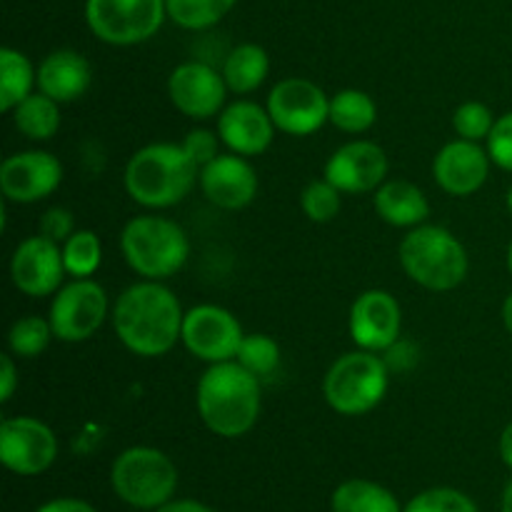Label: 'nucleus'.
<instances>
[{
    "label": "nucleus",
    "instance_id": "obj_1",
    "mask_svg": "<svg viewBox=\"0 0 512 512\" xmlns=\"http://www.w3.org/2000/svg\"><path fill=\"white\" fill-rule=\"evenodd\" d=\"M110 318L125 350L140 358H160L180 340L185 313L163 280H143L120 293Z\"/></svg>",
    "mask_w": 512,
    "mask_h": 512
},
{
    "label": "nucleus",
    "instance_id": "obj_2",
    "mask_svg": "<svg viewBox=\"0 0 512 512\" xmlns=\"http://www.w3.org/2000/svg\"><path fill=\"white\" fill-rule=\"evenodd\" d=\"M195 405L210 433L220 438H240L250 433L260 418V378L245 370L238 360L210 365L198 380Z\"/></svg>",
    "mask_w": 512,
    "mask_h": 512
},
{
    "label": "nucleus",
    "instance_id": "obj_3",
    "mask_svg": "<svg viewBox=\"0 0 512 512\" xmlns=\"http://www.w3.org/2000/svg\"><path fill=\"white\" fill-rule=\"evenodd\" d=\"M200 180V168L183 143H153L133 153L125 165L123 183L130 198L150 210L173 208L190 195Z\"/></svg>",
    "mask_w": 512,
    "mask_h": 512
},
{
    "label": "nucleus",
    "instance_id": "obj_4",
    "mask_svg": "<svg viewBox=\"0 0 512 512\" xmlns=\"http://www.w3.org/2000/svg\"><path fill=\"white\" fill-rule=\"evenodd\" d=\"M405 275L420 288L445 293L468 278V250L465 245L440 225H418L410 228L398 250Z\"/></svg>",
    "mask_w": 512,
    "mask_h": 512
},
{
    "label": "nucleus",
    "instance_id": "obj_5",
    "mask_svg": "<svg viewBox=\"0 0 512 512\" xmlns=\"http://www.w3.org/2000/svg\"><path fill=\"white\" fill-rule=\"evenodd\" d=\"M123 258L143 280H168L190 258L185 230L163 215H138L120 233Z\"/></svg>",
    "mask_w": 512,
    "mask_h": 512
},
{
    "label": "nucleus",
    "instance_id": "obj_6",
    "mask_svg": "<svg viewBox=\"0 0 512 512\" xmlns=\"http://www.w3.org/2000/svg\"><path fill=\"white\" fill-rule=\"evenodd\" d=\"M390 385V368L380 353L353 350L330 365L323 380V395L330 408L348 418L370 413L383 403Z\"/></svg>",
    "mask_w": 512,
    "mask_h": 512
},
{
    "label": "nucleus",
    "instance_id": "obj_7",
    "mask_svg": "<svg viewBox=\"0 0 512 512\" xmlns=\"http://www.w3.org/2000/svg\"><path fill=\"white\" fill-rule=\"evenodd\" d=\"M110 485L130 508L158 510L170 503L178 490V468L163 450L135 445L115 458Z\"/></svg>",
    "mask_w": 512,
    "mask_h": 512
},
{
    "label": "nucleus",
    "instance_id": "obj_8",
    "mask_svg": "<svg viewBox=\"0 0 512 512\" xmlns=\"http://www.w3.org/2000/svg\"><path fill=\"white\" fill-rule=\"evenodd\" d=\"M168 18L165 0H85L90 33L108 45H138L153 38Z\"/></svg>",
    "mask_w": 512,
    "mask_h": 512
},
{
    "label": "nucleus",
    "instance_id": "obj_9",
    "mask_svg": "<svg viewBox=\"0 0 512 512\" xmlns=\"http://www.w3.org/2000/svg\"><path fill=\"white\" fill-rule=\"evenodd\" d=\"M108 295L93 278H73L53 295L50 303V328L63 343H83L103 328L108 318Z\"/></svg>",
    "mask_w": 512,
    "mask_h": 512
},
{
    "label": "nucleus",
    "instance_id": "obj_10",
    "mask_svg": "<svg viewBox=\"0 0 512 512\" xmlns=\"http://www.w3.org/2000/svg\"><path fill=\"white\" fill-rule=\"evenodd\" d=\"M245 333L240 320L220 305H195L185 313L180 343L203 363H228L238 355Z\"/></svg>",
    "mask_w": 512,
    "mask_h": 512
},
{
    "label": "nucleus",
    "instance_id": "obj_11",
    "mask_svg": "<svg viewBox=\"0 0 512 512\" xmlns=\"http://www.w3.org/2000/svg\"><path fill=\"white\" fill-rule=\"evenodd\" d=\"M270 118L285 135H313L330 123V98L308 78H285L268 95Z\"/></svg>",
    "mask_w": 512,
    "mask_h": 512
},
{
    "label": "nucleus",
    "instance_id": "obj_12",
    "mask_svg": "<svg viewBox=\"0 0 512 512\" xmlns=\"http://www.w3.org/2000/svg\"><path fill=\"white\" fill-rule=\"evenodd\" d=\"M58 458V438L38 418L18 415L0 425V460L15 475H40Z\"/></svg>",
    "mask_w": 512,
    "mask_h": 512
},
{
    "label": "nucleus",
    "instance_id": "obj_13",
    "mask_svg": "<svg viewBox=\"0 0 512 512\" xmlns=\"http://www.w3.org/2000/svg\"><path fill=\"white\" fill-rule=\"evenodd\" d=\"M60 183H63V165L48 150L8 155L0 165V193L8 203H40L53 195Z\"/></svg>",
    "mask_w": 512,
    "mask_h": 512
},
{
    "label": "nucleus",
    "instance_id": "obj_14",
    "mask_svg": "<svg viewBox=\"0 0 512 512\" xmlns=\"http://www.w3.org/2000/svg\"><path fill=\"white\" fill-rule=\"evenodd\" d=\"M168 95L175 110L193 120H208L223 113L228 85L218 68L203 60H188L170 73Z\"/></svg>",
    "mask_w": 512,
    "mask_h": 512
},
{
    "label": "nucleus",
    "instance_id": "obj_15",
    "mask_svg": "<svg viewBox=\"0 0 512 512\" xmlns=\"http://www.w3.org/2000/svg\"><path fill=\"white\" fill-rule=\"evenodd\" d=\"M65 275L68 273L63 263V245L43 238L40 233L25 238L10 258V280L30 298L55 295L63 288Z\"/></svg>",
    "mask_w": 512,
    "mask_h": 512
},
{
    "label": "nucleus",
    "instance_id": "obj_16",
    "mask_svg": "<svg viewBox=\"0 0 512 512\" xmlns=\"http://www.w3.org/2000/svg\"><path fill=\"white\" fill-rule=\"evenodd\" d=\"M323 175L343 195L375 193L388 175V155L378 143L350 140L330 155Z\"/></svg>",
    "mask_w": 512,
    "mask_h": 512
},
{
    "label": "nucleus",
    "instance_id": "obj_17",
    "mask_svg": "<svg viewBox=\"0 0 512 512\" xmlns=\"http://www.w3.org/2000/svg\"><path fill=\"white\" fill-rule=\"evenodd\" d=\"M350 338L360 350L385 353L400 340L403 313L388 290H365L350 308Z\"/></svg>",
    "mask_w": 512,
    "mask_h": 512
},
{
    "label": "nucleus",
    "instance_id": "obj_18",
    "mask_svg": "<svg viewBox=\"0 0 512 512\" xmlns=\"http://www.w3.org/2000/svg\"><path fill=\"white\" fill-rule=\"evenodd\" d=\"M490 160L488 148L473 140H453V143L443 145L433 160V178L453 198H468V195L478 193L490 175Z\"/></svg>",
    "mask_w": 512,
    "mask_h": 512
},
{
    "label": "nucleus",
    "instance_id": "obj_19",
    "mask_svg": "<svg viewBox=\"0 0 512 512\" xmlns=\"http://www.w3.org/2000/svg\"><path fill=\"white\" fill-rule=\"evenodd\" d=\"M200 190L220 210H240L258 195V175L248 158L220 153L213 163L200 168Z\"/></svg>",
    "mask_w": 512,
    "mask_h": 512
},
{
    "label": "nucleus",
    "instance_id": "obj_20",
    "mask_svg": "<svg viewBox=\"0 0 512 512\" xmlns=\"http://www.w3.org/2000/svg\"><path fill=\"white\" fill-rule=\"evenodd\" d=\"M275 123L268 108L253 103V100H235L225 105L218 115V135L230 153L243 158L263 155L270 148L275 135Z\"/></svg>",
    "mask_w": 512,
    "mask_h": 512
},
{
    "label": "nucleus",
    "instance_id": "obj_21",
    "mask_svg": "<svg viewBox=\"0 0 512 512\" xmlns=\"http://www.w3.org/2000/svg\"><path fill=\"white\" fill-rule=\"evenodd\" d=\"M90 80H93V70H90L88 58L78 50H53L38 65V90L58 100L60 105L83 98L90 88Z\"/></svg>",
    "mask_w": 512,
    "mask_h": 512
},
{
    "label": "nucleus",
    "instance_id": "obj_22",
    "mask_svg": "<svg viewBox=\"0 0 512 512\" xmlns=\"http://www.w3.org/2000/svg\"><path fill=\"white\" fill-rule=\"evenodd\" d=\"M373 208L395 228H418L430 215L428 195L410 180H385L373 193Z\"/></svg>",
    "mask_w": 512,
    "mask_h": 512
},
{
    "label": "nucleus",
    "instance_id": "obj_23",
    "mask_svg": "<svg viewBox=\"0 0 512 512\" xmlns=\"http://www.w3.org/2000/svg\"><path fill=\"white\" fill-rule=\"evenodd\" d=\"M220 73H223L230 93L248 95L258 90L265 83V78H268L270 58L260 45L240 43L225 55Z\"/></svg>",
    "mask_w": 512,
    "mask_h": 512
},
{
    "label": "nucleus",
    "instance_id": "obj_24",
    "mask_svg": "<svg viewBox=\"0 0 512 512\" xmlns=\"http://www.w3.org/2000/svg\"><path fill=\"white\" fill-rule=\"evenodd\" d=\"M333 512H403L398 498L373 480H345L330 498Z\"/></svg>",
    "mask_w": 512,
    "mask_h": 512
},
{
    "label": "nucleus",
    "instance_id": "obj_25",
    "mask_svg": "<svg viewBox=\"0 0 512 512\" xmlns=\"http://www.w3.org/2000/svg\"><path fill=\"white\" fill-rule=\"evenodd\" d=\"M38 85V70L28 60V55L15 48L0 50V110L10 113L18 103H23Z\"/></svg>",
    "mask_w": 512,
    "mask_h": 512
},
{
    "label": "nucleus",
    "instance_id": "obj_26",
    "mask_svg": "<svg viewBox=\"0 0 512 512\" xmlns=\"http://www.w3.org/2000/svg\"><path fill=\"white\" fill-rule=\"evenodd\" d=\"M20 135L28 140H50L60 130V103L45 93H33L10 110Z\"/></svg>",
    "mask_w": 512,
    "mask_h": 512
},
{
    "label": "nucleus",
    "instance_id": "obj_27",
    "mask_svg": "<svg viewBox=\"0 0 512 512\" xmlns=\"http://www.w3.org/2000/svg\"><path fill=\"white\" fill-rule=\"evenodd\" d=\"M378 120V105L365 90L345 88L330 98V123L348 135L370 130Z\"/></svg>",
    "mask_w": 512,
    "mask_h": 512
},
{
    "label": "nucleus",
    "instance_id": "obj_28",
    "mask_svg": "<svg viewBox=\"0 0 512 512\" xmlns=\"http://www.w3.org/2000/svg\"><path fill=\"white\" fill-rule=\"evenodd\" d=\"M238 0H165L168 18L185 30H208L218 25Z\"/></svg>",
    "mask_w": 512,
    "mask_h": 512
},
{
    "label": "nucleus",
    "instance_id": "obj_29",
    "mask_svg": "<svg viewBox=\"0 0 512 512\" xmlns=\"http://www.w3.org/2000/svg\"><path fill=\"white\" fill-rule=\"evenodd\" d=\"M65 273L70 278H90L103 263V245L93 230H75L63 243Z\"/></svg>",
    "mask_w": 512,
    "mask_h": 512
},
{
    "label": "nucleus",
    "instance_id": "obj_30",
    "mask_svg": "<svg viewBox=\"0 0 512 512\" xmlns=\"http://www.w3.org/2000/svg\"><path fill=\"white\" fill-rule=\"evenodd\" d=\"M53 338L55 335L53 328H50V320L40 318V315H25V318H18L10 325L8 348L18 358L30 360L43 355Z\"/></svg>",
    "mask_w": 512,
    "mask_h": 512
},
{
    "label": "nucleus",
    "instance_id": "obj_31",
    "mask_svg": "<svg viewBox=\"0 0 512 512\" xmlns=\"http://www.w3.org/2000/svg\"><path fill=\"white\" fill-rule=\"evenodd\" d=\"M240 365L245 370L255 375V378H268L278 370L280 365V345L275 343L270 335L263 333H253V335H245L243 343H240L238 355H235Z\"/></svg>",
    "mask_w": 512,
    "mask_h": 512
},
{
    "label": "nucleus",
    "instance_id": "obj_32",
    "mask_svg": "<svg viewBox=\"0 0 512 512\" xmlns=\"http://www.w3.org/2000/svg\"><path fill=\"white\" fill-rule=\"evenodd\" d=\"M300 208L313 223H330L343 208V193L330 180H313L300 193Z\"/></svg>",
    "mask_w": 512,
    "mask_h": 512
},
{
    "label": "nucleus",
    "instance_id": "obj_33",
    "mask_svg": "<svg viewBox=\"0 0 512 512\" xmlns=\"http://www.w3.org/2000/svg\"><path fill=\"white\" fill-rule=\"evenodd\" d=\"M493 110L480 100H468V103L458 105L453 113V130L458 138L473 140V143H485L495 125Z\"/></svg>",
    "mask_w": 512,
    "mask_h": 512
},
{
    "label": "nucleus",
    "instance_id": "obj_34",
    "mask_svg": "<svg viewBox=\"0 0 512 512\" xmlns=\"http://www.w3.org/2000/svg\"><path fill=\"white\" fill-rule=\"evenodd\" d=\"M403 512H478V505L455 488H430L415 495Z\"/></svg>",
    "mask_w": 512,
    "mask_h": 512
},
{
    "label": "nucleus",
    "instance_id": "obj_35",
    "mask_svg": "<svg viewBox=\"0 0 512 512\" xmlns=\"http://www.w3.org/2000/svg\"><path fill=\"white\" fill-rule=\"evenodd\" d=\"M485 148H488L493 165L512 173V110L495 120L493 130H490L488 140H485Z\"/></svg>",
    "mask_w": 512,
    "mask_h": 512
},
{
    "label": "nucleus",
    "instance_id": "obj_36",
    "mask_svg": "<svg viewBox=\"0 0 512 512\" xmlns=\"http://www.w3.org/2000/svg\"><path fill=\"white\" fill-rule=\"evenodd\" d=\"M220 135L210 133L208 128H195L185 135L183 140V148L188 150L190 158L198 163V168H205L208 163H213L215 158L220 155Z\"/></svg>",
    "mask_w": 512,
    "mask_h": 512
},
{
    "label": "nucleus",
    "instance_id": "obj_37",
    "mask_svg": "<svg viewBox=\"0 0 512 512\" xmlns=\"http://www.w3.org/2000/svg\"><path fill=\"white\" fill-rule=\"evenodd\" d=\"M75 233V218L68 208H50L40 215V235L63 245Z\"/></svg>",
    "mask_w": 512,
    "mask_h": 512
},
{
    "label": "nucleus",
    "instance_id": "obj_38",
    "mask_svg": "<svg viewBox=\"0 0 512 512\" xmlns=\"http://www.w3.org/2000/svg\"><path fill=\"white\" fill-rule=\"evenodd\" d=\"M0 403H8L18 388V370H15L13 355H0Z\"/></svg>",
    "mask_w": 512,
    "mask_h": 512
},
{
    "label": "nucleus",
    "instance_id": "obj_39",
    "mask_svg": "<svg viewBox=\"0 0 512 512\" xmlns=\"http://www.w3.org/2000/svg\"><path fill=\"white\" fill-rule=\"evenodd\" d=\"M35 512H95V508L90 503H85V500H78V498H55V500H48V503L40 505Z\"/></svg>",
    "mask_w": 512,
    "mask_h": 512
},
{
    "label": "nucleus",
    "instance_id": "obj_40",
    "mask_svg": "<svg viewBox=\"0 0 512 512\" xmlns=\"http://www.w3.org/2000/svg\"><path fill=\"white\" fill-rule=\"evenodd\" d=\"M153 512H215V510H210L208 505L198 503V500H170V503H165L163 508Z\"/></svg>",
    "mask_w": 512,
    "mask_h": 512
},
{
    "label": "nucleus",
    "instance_id": "obj_41",
    "mask_svg": "<svg viewBox=\"0 0 512 512\" xmlns=\"http://www.w3.org/2000/svg\"><path fill=\"white\" fill-rule=\"evenodd\" d=\"M498 450H500V460H503V463L512 470V423L503 430V435H500Z\"/></svg>",
    "mask_w": 512,
    "mask_h": 512
},
{
    "label": "nucleus",
    "instance_id": "obj_42",
    "mask_svg": "<svg viewBox=\"0 0 512 512\" xmlns=\"http://www.w3.org/2000/svg\"><path fill=\"white\" fill-rule=\"evenodd\" d=\"M503 323H505V330L512 335V293L505 298V303H503Z\"/></svg>",
    "mask_w": 512,
    "mask_h": 512
},
{
    "label": "nucleus",
    "instance_id": "obj_43",
    "mask_svg": "<svg viewBox=\"0 0 512 512\" xmlns=\"http://www.w3.org/2000/svg\"><path fill=\"white\" fill-rule=\"evenodd\" d=\"M500 512H512V480L503 493V503H500Z\"/></svg>",
    "mask_w": 512,
    "mask_h": 512
},
{
    "label": "nucleus",
    "instance_id": "obj_44",
    "mask_svg": "<svg viewBox=\"0 0 512 512\" xmlns=\"http://www.w3.org/2000/svg\"><path fill=\"white\" fill-rule=\"evenodd\" d=\"M505 260H508V273L512 275V240H510V245H508V258H505Z\"/></svg>",
    "mask_w": 512,
    "mask_h": 512
},
{
    "label": "nucleus",
    "instance_id": "obj_45",
    "mask_svg": "<svg viewBox=\"0 0 512 512\" xmlns=\"http://www.w3.org/2000/svg\"><path fill=\"white\" fill-rule=\"evenodd\" d=\"M505 203H508V210H510V215H512V185H510V190H508V198H505Z\"/></svg>",
    "mask_w": 512,
    "mask_h": 512
}]
</instances>
